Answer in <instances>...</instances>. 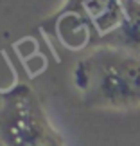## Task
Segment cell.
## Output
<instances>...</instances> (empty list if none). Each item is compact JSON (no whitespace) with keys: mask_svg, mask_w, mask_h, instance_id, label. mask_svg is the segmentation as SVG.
I'll return each instance as SVG.
<instances>
[{"mask_svg":"<svg viewBox=\"0 0 140 146\" xmlns=\"http://www.w3.org/2000/svg\"><path fill=\"white\" fill-rule=\"evenodd\" d=\"M83 103L99 110L140 106V54L119 47H93L74 67Z\"/></svg>","mask_w":140,"mask_h":146,"instance_id":"1","label":"cell"},{"mask_svg":"<svg viewBox=\"0 0 140 146\" xmlns=\"http://www.w3.org/2000/svg\"><path fill=\"white\" fill-rule=\"evenodd\" d=\"M124 20L122 0H65L41 24L68 50H90Z\"/></svg>","mask_w":140,"mask_h":146,"instance_id":"2","label":"cell"},{"mask_svg":"<svg viewBox=\"0 0 140 146\" xmlns=\"http://www.w3.org/2000/svg\"><path fill=\"white\" fill-rule=\"evenodd\" d=\"M0 141L4 146H66L38 94L14 83L0 98Z\"/></svg>","mask_w":140,"mask_h":146,"instance_id":"3","label":"cell"},{"mask_svg":"<svg viewBox=\"0 0 140 146\" xmlns=\"http://www.w3.org/2000/svg\"><path fill=\"white\" fill-rule=\"evenodd\" d=\"M124 20L97 47H119L140 54V0H122Z\"/></svg>","mask_w":140,"mask_h":146,"instance_id":"4","label":"cell"}]
</instances>
